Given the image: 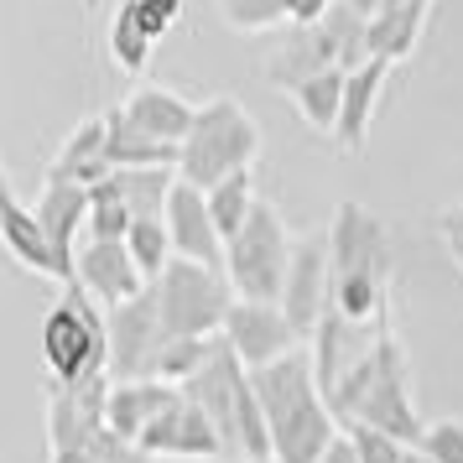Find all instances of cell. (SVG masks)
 I'll return each mask as SVG.
<instances>
[{
    "mask_svg": "<svg viewBox=\"0 0 463 463\" xmlns=\"http://www.w3.org/2000/svg\"><path fill=\"white\" fill-rule=\"evenodd\" d=\"M109 130H105V115H89V120H79V126L63 136V146H58V156L47 162V177L52 183H73V188H99L109 177Z\"/></svg>",
    "mask_w": 463,
    "mask_h": 463,
    "instance_id": "17",
    "label": "cell"
},
{
    "mask_svg": "<svg viewBox=\"0 0 463 463\" xmlns=\"http://www.w3.org/2000/svg\"><path fill=\"white\" fill-rule=\"evenodd\" d=\"M136 230V213L120 203V193L99 183V188L89 193V240H126Z\"/></svg>",
    "mask_w": 463,
    "mask_h": 463,
    "instance_id": "29",
    "label": "cell"
},
{
    "mask_svg": "<svg viewBox=\"0 0 463 463\" xmlns=\"http://www.w3.org/2000/svg\"><path fill=\"white\" fill-rule=\"evenodd\" d=\"M109 188L120 193L136 219H167V198L177 188V167H120L105 177Z\"/></svg>",
    "mask_w": 463,
    "mask_h": 463,
    "instance_id": "24",
    "label": "cell"
},
{
    "mask_svg": "<svg viewBox=\"0 0 463 463\" xmlns=\"http://www.w3.org/2000/svg\"><path fill=\"white\" fill-rule=\"evenodd\" d=\"M281 5H287V22L292 26H317L334 11V0H281Z\"/></svg>",
    "mask_w": 463,
    "mask_h": 463,
    "instance_id": "36",
    "label": "cell"
},
{
    "mask_svg": "<svg viewBox=\"0 0 463 463\" xmlns=\"http://www.w3.org/2000/svg\"><path fill=\"white\" fill-rule=\"evenodd\" d=\"M151 292H156V307H162V323L172 338H219L230 307L240 302L230 276L193 266V260H172Z\"/></svg>",
    "mask_w": 463,
    "mask_h": 463,
    "instance_id": "8",
    "label": "cell"
},
{
    "mask_svg": "<svg viewBox=\"0 0 463 463\" xmlns=\"http://www.w3.org/2000/svg\"><path fill=\"white\" fill-rule=\"evenodd\" d=\"M297 255V234L287 230V219L276 213V203H255V213L245 219V230L224 245V276L240 302H271L281 307L287 297V271Z\"/></svg>",
    "mask_w": 463,
    "mask_h": 463,
    "instance_id": "7",
    "label": "cell"
},
{
    "mask_svg": "<svg viewBox=\"0 0 463 463\" xmlns=\"http://www.w3.org/2000/svg\"><path fill=\"white\" fill-rule=\"evenodd\" d=\"M151 458H177V463H213L224 458V438H219V427L209 421V411L198 406V401L177 396L162 411V417L146 427V438H141Z\"/></svg>",
    "mask_w": 463,
    "mask_h": 463,
    "instance_id": "12",
    "label": "cell"
},
{
    "mask_svg": "<svg viewBox=\"0 0 463 463\" xmlns=\"http://www.w3.org/2000/svg\"><path fill=\"white\" fill-rule=\"evenodd\" d=\"M136 5H141V22H146L151 43H162L172 26L183 22V5H188V0H136Z\"/></svg>",
    "mask_w": 463,
    "mask_h": 463,
    "instance_id": "34",
    "label": "cell"
},
{
    "mask_svg": "<svg viewBox=\"0 0 463 463\" xmlns=\"http://www.w3.org/2000/svg\"><path fill=\"white\" fill-rule=\"evenodd\" d=\"M385 79H391V63L370 58L364 68L349 73V89H344V115H338V130H334V146L344 156H359L364 141H370V120H375V105L385 94Z\"/></svg>",
    "mask_w": 463,
    "mask_h": 463,
    "instance_id": "20",
    "label": "cell"
},
{
    "mask_svg": "<svg viewBox=\"0 0 463 463\" xmlns=\"http://www.w3.org/2000/svg\"><path fill=\"white\" fill-rule=\"evenodd\" d=\"M109 370L105 375L120 385V380H151L156 370V354L167 344V323H162V307H156V292H141L126 307H109Z\"/></svg>",
    "mask_w": 463,
    "mask_h": 463,
    "instance_id": "9",
    "label": "cell"
},
{
    "mask_svg": "<svg viewBox=\"0 0 463 463\" xmlns=\"http://www.w3.org/2000/svg\"><path fill=\"white\" fill-rule=\"evenodd\" d=\"M427 11H432V0H417V5H385L375 22H370V58H380V63H391V68H396L401 58H411L421 26H427Z\"/></svg>",
    "mask_w": 463,
    "mask_h": 463,
    "instance_id": "22",
    "label": "cell"
},
{
    "mask_svg": "<svg viewBox=\"0 0 463 463\" xmlns=\"http://www.w3.org/2000/svg\"><path fill=\"white\" fill-rule=\"evenodd\" d=\"M417 448L432 463H463V421H453V417L427 421V427H421V438H417Z\"/></svg>",
    "mask_w": 463,
    "mask_h": 463,
    "instance_id": "31",
    "label": "cell"
},
{
    "mask_svg": "<svg viewBox=\"0 0 463 463\" xmlns=\"http://www.w3.org/2000/svg\"><path fill=\"white\" fill-rule=\"evenodd\" d=\"M32 213L43 219V230L52 234V245L68 260H79V230H89V188H73V183H52L47 177Z\"/></svg>",
    "mask_w": 463,
    "mask_h": 463,
    "instance_id": "21",
    "label": "cell"
},
{
    "mask_svg": "<svg viewBox=\"0 0 463 463\" xmlns=\"http://www.w3.org/2000/svg\"><path fill=\"white\" fill-rule=\"evenodd\" d=\"M281 313L292 317V328L302 334V344H307V338L317 334V323L328 317V224L297 240Z\"/></svg>",
    "mask_w": 463,
    "mask_h": 463,
    "instance_id": "11",
    "label": "cell"
},
{
    "mask_svg": "<svg viewBox=\"0 0 463 463\" xmlns=\"http://www.w3.org/2000/svg\"><path fill=\"white\" fill-rule=\"evenodd\" d=\"M94 463H151V453L141 448V442L120 438V432H105L99 448H94Z\"/></svg>",
    "mask_w": 463,
    "mask_h": 463,
    "instance_id": "35",
    "label": "cell"
},
{
    "mask_svg": "<svg viewBox=\"0 0 463 463\" xmlns=\"http://www.w3.org/2000/svg\"><path fill=\"white\" fill-rule=\"evenodd\" d=\"M344 432L359 448V463H406V453H411V442H396L385 432H370V427H344Z\"/></svg>",
    "mask_w": 463,
    "mask_h": 463,
    "instance_id": "32",
    "label": "cell"
},
{
    "mask_svg": "<svg viewBox=\"0 0 463 463\" xmlns=\"http://www.w3.org/2000/svg\"><path fill=\"white\" fill-rule=\"evenodd\" d=\"M5 193H11V183H5V167H0V198H5Z\"/></svg>",
    "mask_w": 463,
    "mask_h": 463,
    "instance_id": "39",
    "label": "cell"
},
{
    "mask_svg": "<svg viewBox=\"0 0 463 463\" xmlns=\"http://www.w3.org/2000/svg\"><path fill=\"white\" fill-rule=\"evenodd\" d=\"M255 156H260L255 115L234 94H213V99L198 105V120H193L188 141L177 151V177L209 193L234 172H255Z\"/></svg>",
    "mask_w": 463,
    "mask_h": 463,
    "instance_id": "5",
    "label": "cell"
},
{
    "mask_svg": "<svg viewBox=\"0 0 463 463\" xmlns=\"http://www.w3.org/2000/svg\"><path fill=\"white\" fill-rule=\"evenodd\" d=\"M255 203H260L255 172H234V177H224L219 188H209V213H213V224H219V234H224V245L245 230V219L255 213Z\"/></svg>",
    "mask_w": 463,
    "mask_h": 463,
    "instance_id": "27",
    "label": "cell"
},
{
    "mask_svg": "<svg viewBox=\"0 0 463 463\" xmlns=\"http://www.w3.org/2000/svg\"><path fill=\"white\" fill-rule=\"evenodd\" d=\"M344 89H349V73H344V68H323L317 79L297 84L287 99H292L297 115L307 120V130H317V136H328V141H334L338 115H344Z\"/></svg>",
    "mask_w": 463,
    "mask_h": 463,
    "instance_id": "25",
    "label": "cell"
},
{
    "mask_svg": "<svg viewBox=\"0 0 463 463\" xmlns=\"http://www.w3.org/2000/svg\"><path fill=\"white\" fill-rule=\"evenodd\" d=\"M120 109H126V115H130L141 130H146L151 141H162V146H172V151H183L193 120H198V105H193L188 94L167 89V84H141V89H130L126 99H120Z\"/></svg>",
    "mask_w": 463,
    "mask_h": 463,
    "instance_id": "18",
    "label": "cell"
},
{
    "mask_svg": "<svg viewBox=\"0 0 463 463\" xmlns=\"http://www.w3.org/2000/svg\"><path fill=\"white\" fill-rule=\"evenodd\" d=\"M151 32L141 22V5L136 0H120L115 5V16H109V63L120 68V73H146L151 63Z\"/></svg>",
    "mask_w": 463,
    "mask_h": 463,
    "instance_id": "26",
    "label": "cell"
},
{
    "mask_svg": "<svg viewBox=\"0 0 463 463\" xmlns=\"http://www.w3.org/2000/svg\"><path fill=\"white\" fill-rule=\"evenodd\" d=\"M0 245H5V255H11L16 266L47 276V281H58V287L79 281V260H68V255L52 245V234L43 230V219L26 209L16 193L0 198Z\"/></svg>",
    "mask_w": 463,
    "mask_h": 463,
    "instance_id": "13",
    "label": "cell"
},
{
    "mask_svg": "<svg viewBox=\"0 0 463 463\" xmlns=\"http://www.w3.org/2000/svg\"><path fill=\"white\" fill-rule=\"evenodd\" d=\"M266 84L281 89V94H292L297 84H307V79H317L323 68H338V52L334 43H328V32H323V22L317 26H287L281 32V43L266 52Z\"/></svg>",
    "mask_w": 463,
    "mask_h": 463,
    "instance_id": "16",
    "label": "cell"
},
{
    "mask_svg": "<svg viewBox=\"0 0 463 463\" xmlns=\"http://www.w3.org/2000/svg\"><path fill=\"white\" fill-rule=\"evenodd\" d=\"M432 230H438V245L448 250V260L463 271V198L458 203H448V209L432 219Z\"/></svg>",
    "mask_w": 463,
    "mask_h": 463,
    "instance_id": "33",
    "label": "cell"
},
{
    "mask_svg": "<svg viewBox=\"0 0 463 463\" xmlns=\"http://www.w3.org/2000/svg\"><path fill=\"white\" fill-rule=\"evenodd\" d=\"M79 287L109 313V307H126L146 292V276L136 271L126 240H89L79 250Z\"/></svg>",
    "mask_w": 463,
    "mask_h": 463,
    "instance_id": "15",
    "label": "cell"
},
{
    "mask_svg": "<svg viewBox=\"0 0 463 463\" xmlns=\"http://www.w3.org/2000/svg\"><path fill=\"white\" fill-rule=\"evenodd\" d=\"M219 16L234 32H281V26H292L281 0H219Z\"/></svg>",
    "mask_w": 463,
    "mask_h": 463,
    "instance_id": "30",
    "label": "cell"
},
{
    "mask_svg": "<svg viewBox=\"0 0 463 463\" xmlns=\"http://www.w3.org/2000/svg\"><path fill=\"white\" fill-rule=\"evenodd\" d=\"M391 287H396L391 224L364 203L344 198L328 219V317L313 334V364L323 396H334L354 359H364L385 334H396L391 328Z\"/></svg>",
    "mask_w": 463,
    "mask_h": 463,
    "instance_id": "1",
    "label": "cell"
},
{
    "mask_svg": "<svg viewBox=\"0 0 463 463\" xmlns=\"http://www.w3.org/2000/svg\"><path fill=\"white\" fill-rule=\"evenodd\" d=\"M130 245V260H136V271L146 276V287H156L162 281V271H167L172 260V234H167V219H136V230L126 234Z\"/></svg>",
    "mask_w": 463,
    "mask_h": 463,
    "instance_id": "28",
    "label": "cell"
},
{
    "mask_svg": "<svg viewBox=\"0 0 463 463\" xmlns=\"http://www.w3.org/2000/svg\"><path fill=\"white\" fill-rule=\"evenodd\" d=\"M317 463H359V448L349 442V432H338V438H334V448H328V453H323Z\"/></svg>",
    "mask_w": 463,
    "mask_h": 463,
    "instance_id": "37",
    "label": "cell"
},
{
    "mask_svg": "<svg viewBox=\"0 0 463 463\" xmlns=\"http://www.w3.org/2000/svg\"><path fill=\"white\" fill-rule=\"evenodd\" d=\"M250 385L260 411H266L271 463H317L344 432V421L334 417V406L317 385L313 349H297L266 370H250Z\"/></svg>",
    "mask_w": 463,
    "mask_h": 463,
    "instance_id": "2",
    "label": "cell"
},
{
    "mask_svg": "<svg viewBox=\"0 0 463 463\" xmlns=\"http://www.w3.org/2000/svg\"><path fill=\"white\" fill-rule=\"evenodd\" d=\"M183 396L198 401L209 421L224 438V458L240 463H271V432H266V411L255 401L250 370L234 359L224 338H213V354L203 359V370L183 385Z\"/></svg>",
    "mask_w": 463,
    "mask_h": 463,
    "instance_id": "4",
    "label": "cell"
},
{
    "mask_svg": "<svg viewBox=\"0 0 463 463\" xmlns=\"http://www.w3.org/2000/svg\"><path fill=\"white\" fill-rule=\"evenodd\" d=\"M105 130H109V167L115 172L120 167H177V151L151 141L120 105L105 109Z\"/></svg>",
    "mask_w": 463,
    "mask_h": 463,
    "instance_id": "23",
    "label": "cell"
},
{
    "mask_svg": "<svg viewBox=\"0 0 463 463\" xmlns=\"http://www.w3.org/2000/svg\"><path fill=\"white\" fill-rule=\"evenodd\" d=\"M328 401H334V417L344 427H370V432H385V438L411 442V448L427 427L417 417V396H411V359H406L396 334H385L364 359H354Z\"/></svg>",
    "mask_w": 463,
    "mask_h": 463,
    "instance_id": "3",
    "label": "cell"
},
{
    "mask_svg": "<svg viewBox=\"0 0 463 463\" xmlns=\"http://www.w3.org/2000/svg\"><path fill=\"white\" fill-rule=\"evenodd\" d=\"M177 396H183V385H167V380H120V385L109 380V401H105L109 432L141 442L146 438V427L162 417Z\"/></svg>",
    "mask_w": 463,
    "mask_h": 463,
    "instance_id": "19",
    "label": "cell"
},
{
    "mask_svg": "<svg viewBox=\"0 0 463 463\" xmlns=\"http://www.w3.org/2000/svg\"><path fill=\"white\" fill-rule=\"evenodd\" d=\"M84 5H89V11H94V5H99V0H84Z\"/></svg>",
    "mask_w": 463,
    "mask_h": 463,
    "instance_id": "41",
    "label": "cell"
},
{
    "mask_svg": "<svg viewBox=\"0 0 463 463\" xmlns=\"http://www.w3.org/2000/svg\"><path fill=\"white\" fill-rule=\"evenodd\" d=\"M406 463H432V458H427V453H421V448H411V453H406Z\"/></svg>",
    "mask_w": 463,
    "mask_h": 463,
    "instance_id": "38",
    "label": "cell"
},
{
    "mask_svg": "<svg viewBox=\"0 0 463 463\" xmlns=\"http://www.w3.org/2000/svg\"><path fill=\"white\" fill-rule=\"evenodd\" d=\"M219 338L234 349V359L245 370H266V364L302 349V334L292 328V317L281 307H271V302H234Z\"/></svg>",
    "mask_w": 463,
    "mask_h": 463,
    "instance_id": "10",
    "label": "cell"
},
{
    "mask_svg": "<svg viewBox=\"0 0 463 463\" xmlns=\"http://www.w3.org/2000/svg\"><path fill=\"white\" fill-rule=\"evenodd\" d=\"M167 234H172V255L177 260L224 271V234H219V224L209 213V193L183 183V177H177V188L167 198Z\"/></svg>",
    "mask_w": 463,
    "mask_h": 463,
    "instance_id": "14",
    "label": "cell"
},
{
    "mask_svg": "<svg viewBox=\"0 0 463 463\" xmlns=\"http://www.w3.org/2000/svg\"><path fill=\"white\" fill-rule=\"evenodd\" d=\"M43 364L52 385H89L109 370V317L79 281L58 287L43 317Z\"/></svg>",
    "mask_w": 463,
    "mask_h": 463,
    "instance_id": "6",
    "label": "cell"
},
{
    "mask_svg": "<svg viewBox=\"0 0 463 463\" xmlns=\"http://www.w3.org/2000/svg\"><path fill=\"white\" fill-rule=\"evenodd\" d=\"M385 5H417V0H385ZM385 5H380V11H385Z\"/></svg>",
    "mask_w": 463,
    "mask_h": 463,
    "instance_id": "40",
    "label": "cell"
}]
</instances>
